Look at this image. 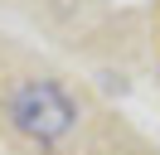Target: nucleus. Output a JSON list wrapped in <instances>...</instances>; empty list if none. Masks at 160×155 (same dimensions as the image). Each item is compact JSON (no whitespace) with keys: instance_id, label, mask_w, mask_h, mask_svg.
Here are the masks:
<instances>
[{"instance_id":"f257e3e1","label":"nucleus","mask_w":160,"mask_h":155,"mask_svg":"<svg viewBox=\"0 0 160 155\" xmlns=\"http://www.w3.org/2000/svg\"><path fill=\"white\" fill-rule=\"evenodd\" d=\"M10 121L20 126L29 141L49 145V141H58V136L73 131L78 107H73V97L63 92L58 82H49V78H29V82H20V87L10 92Z\"/></svg>"}]
</instances>
